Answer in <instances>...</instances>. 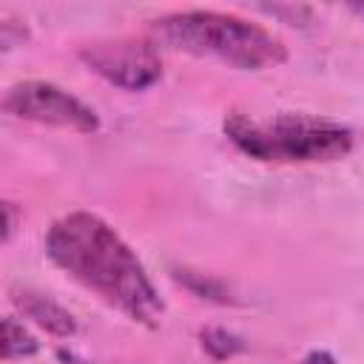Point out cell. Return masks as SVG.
<instances>
[{
  "label": "cell",
  "mask_w": 364,
  "mask_h": 364,
  "mask_svg": "<svg viewBox=\"0 0 364 364\" xmlns=\"http://www.w3.org/2000/svg\"><path fill=\"white\" fill-rule=\"evenodd\" d=\"M57 358H60L63 364H91V361L80 358L77 353H71V350H65V347H60V350H57Z\"/></svg>",
  "instance_id": "8fae6325"
},
{
  "label": "cell",
  "mask_w": 364,
  "mask_h": 364,
  "mask_svg": "<svg viewBox=\"0 0 364 364\" xmlns=\"http://www.w3.org/2000/svg\"><path fill=\"white\" fill-rule=\"evenodd\" d=\"M80 60L88 65V71L122 91H145L162 77V60L151 40L122 37L88 43L80 48Z\"/></svg>",
  "instance_id": "5b68a950"
},
{
  "label": "cell",
  "mask_w": 364,
  "mask_h": 364,
  "mask_svg": "<svg viewBox=\"0 0 364 364\" xmlns=\"http://www.w3.org/2000/svg\"><path fill=\"white\" fill-rule=\"evenodd\" d=\"M0 350H3V361H14V358H28L40 350L37 338L14 318V316H6L3 318V341H0Z\"/></svg>",
  "instance_id": "52a82bcc"
},
{
  "label": "cell",
  "mask_w": 364,
  "mask_h": 364,
  "mask_svg": "<svg viewBox=\"0 0 364 364\" xmlns=\"http://www.w3.org/2000/svg\"><path fill=\"white\" fill-rule=\"evenodd\" d=\"M148 31L154 43H162L173 51L213 57L242 71H264L287 60V48L273 31L230 11H171L151 20Z\"/></svg>",
  "instance_id": "7a4b0ae2"
},
{
  "label": "cell",
  "mask_w": 364,
  "mask_h": 364,
  "mask_svg": "<svg viewBox=\"0 0 364 364\" xmlns=\"http://www.w3.org/2000/svg\"><path fill=\"white\" fill-rule=\"evenodd\" d=\"M347 9H350V11H353V14H358V17H361V20H364V3H350V6H347Z\"/></svg>",
  "instance_id": "7c38bea8"
},
{
  "label": "cell",
  "mask_w": 364,
  "mask_h": 364,
  "mask_svg": "<svg viewBox=\"0 0 364 364\" xmlns=\"http://www.w3.org/2000/svg\"><path fill=\"white\" fill-rule=\"evenodd\" d=\"M299 364H341V361L327 350H310Z\"/></svg>",
  "instance_id": "9c48e42d"
},
{
  "label": "cell",
  "mask_w": 364,
  "mask_h": 364,
  "mask_svg": "<svg viewBox=\"0 0 364 364\" xmlns=\"http://www.w3.org/2000/svg\"><path fill=\"white\" fill-rule=\"evenodd\" d=\"M225 136L250 159L267 165L333 162L353 151V131L336 119L313 114L247 117L230 114L222 122Z\"/></svg>",
  "instance_id": "3957f363"
},
{
  "label": "cell",
  "mask_w": 364,
  "mask_h": 364,
  "mask_svg": "<svg viewBox=\"0 0 364 364\" xmlns=\"http://www.w3.org/2000/svg\"><path fill=\"white\" fill-rule=\"evenodd\" d=\"M202 347L213 355V358H233L236 353H242L245 350V344H242V338L236 336V333H230V330H225V327H208V330H202Z\"/></svg>",
  "instance_id": "ba28073f"
},
{
  "label": "cell",
  "mask_w": 364,
  "mask_h": 364,
  "mask_svg": "<svg viewBox=\"0 0 364 364\" xmlns=\"http://www.w3.org/2000/svg\"><path fill=\"white\" fill-rule=\"evenodd\" d=\"M11 301L20 307V313L26 318H31L37 327H43L46 333L57 336V338H71L77 333V321L74 316L57 304L54 299L43 296V293H34V290H14Z\"/></svg>",
  "instance_id": "8992f818"
},
{
  "label": "cell",
  "mask_w": 364,
  "mask_h": 364,
  "mask_svg": "<svg viewBox=\"0 0 364 364\" xmlns=\"http://www.w3.org/2000/svg\"><path fill=\"white\" fill-rule=\"evenodd\" d=\"M3 111L17 119L54 125L77 134H94L100 128V117L91 105L46 80H23L11 85L3 94Z\"/></svg>",
  "instance_id": "277c9868"
},
{
  "label": "cell",
  "mask_w": 364,
  "mask_h": 364,
  "mask_svg": "<svg viewBox=\"0 0 364 364\" xmlns=\"http://www.w3.org/2000/svg\"><path fill=\"white\" fill-rule=\"evenodd\" d=\"M3 213H6V230H3V242H9V239H11V233H14V205H11V202H6V205H3Z\"/></svg>",
  "instance_id": "30bf717a"
},
{
  "label": "cell",
  "mask_w": 364,
  "mask_h": 364,
  "mask_svg": "<svg viewBox=\"0 0 364 364\" xmlns=\"http://www.w3.org/2000/svg\"><path fill=\"white\" fill-rule=\"evenodd\" d=\"M46 256L125 318L156 327L165 304L131 245L97 213L68 210L46 233Z\"/></svg>",
  "instance_id": "6da1fadb"
}]
</instances>
